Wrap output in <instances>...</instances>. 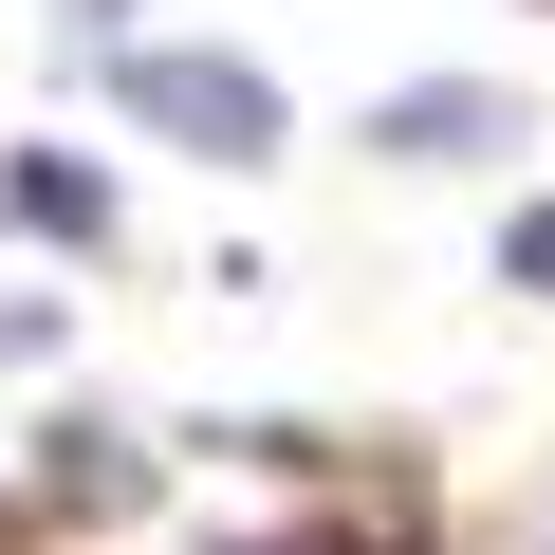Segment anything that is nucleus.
<instances>
[{
    "label": "nucleus",
    "instance_id": "obj_3",
    "mask_svg": "<svg viewBox=\"0 0 555 555\" xmlns=\"http://www.w3.org/2000/svg\"><path fill=\"white\" fill-rule=\"evenodd\" d=\"M0 222H38V241L93 259V241H112V167H93V149H20V167H0Z\"/></svg>",
    "mask_w": 555,
    "mask_h": 555
},
{
    "label": "nucleus",
    "instance_id": "obj_7",
    "mask_svg": "<svg viewBox=\"0 0 555 555\" xmlns=\"http://www.w3.org/2000/svg\"><path fill=\"white\" fill-rule=\"evenodd\" d=\"M204 555H371V537H204Z\"/></svg>",
    "mask_w": 555,
    "mask_h": 555
},
{
    "label": "nucleus",
    "instance_id": "obj_4",
    "mask_svg": "<svg viewBox=\"0 0 555 555\" xmlns=\"http://www.w3.org/2000/svg\"><path fill=\"white\" fill-rule=\"evenodd\" d=\"M130 500H149V444L130 426H56L38 444V518H130Z\"/></svg>",
    "mask_w": 555,
    "mask_h": 555
},
{
    "label": "nucleus",
    "instance_id": "obj_6",
    "mask_svg": "<svg viewBox=\"0 0 555 555\" xmlns=\"http://www.w3.org/2000/svg\"><path fill=\"white\" fill-rule=\"evenodd\" d=\"M20 352H56V297H0V371H20Z\"/></svg>",
    "mask_w": 555,
    "mask_h": 555
},
{
    "label": "nucleus",
    "instance_id": "obj_2",
    "mask_svg": "<svg viewBox=\"0 0 555 555\" xmlns=\"http://www.w3.org/2000/svg\"><path fill=\"white\" fill-rule=\"evenodd\" d=\"M371 149H389V167H481V149H518V93L408 75V93H371Z\"/></svg>",
    "mask_w": 555,
    "mask_h": 555
},
{
    "label": "nucleus",
    "instance_id": "obj_1",
    "mask_svg": "<svg viewBox=\"0 0 555 555\" xmlns=\"http://www.w3.org/2000/svg\"><path fill=\"white\" fill-rule=\"evenodd\" d=\"M112 93H130V130H167V149H204V167H278V149H297L278 75H259V56H222V38H130V56H112Z\"/></svg>",
    "mask_w": 555,
    "mask_h": 555
},
{
    "label": "nucleus",
    "instance_id": "obj_5",
    "mask_svg": "<svg viewBox=\"0 0 555 555\" xmlns=\"http://www.w3.org/2000/svg\"><path fill=\"white\" fill-rule=\"evenodd\" d=\"M500 278H518V297H555V204H518V222H500Z\"/></svg>",
    "mask_w": 555,
    "mask_h": 555
}]
</instances>
